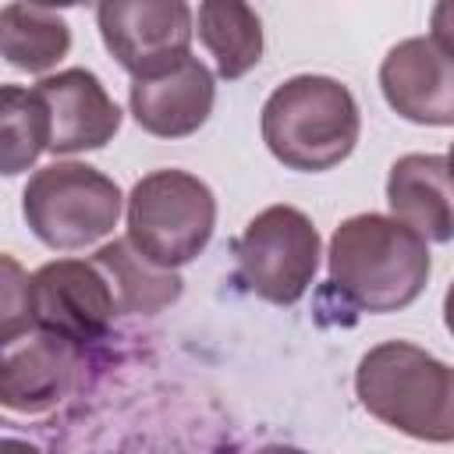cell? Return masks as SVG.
<instances>
[{
	"instance_id": "cell-8",
	"label": "cell",
	"mask_w": 454,
	"mask_h": 454,
	"mask_svg": "<svg viewBox=\"0 0 454 454\" xmlns=\"http://www.w3.org/2000/svg\"><path fill=\"white\" fill-rule=\"evenodd\" d=\"M106 53L135 78L192 53L195 18L188 0H96Z\"/></svg>"
},
{
	"instance_id": "cell-15",
	"label": "cell",
	"mask_w": 454,
	"mask_h": 454,
	"mask_svg": "<svg viewBox=\"0 0 454 454\" xmlns=\"http://www.w3.org/2000/svg\"><path fill=\"white\" fill-rule=\"evenodd\" d=\"M117 294V309L124 316H156L160 309L174 305L181 298V277L177 270L156 266L153 259H145L128 238H114L106 245H99V252L92 255Z\"/></svg>"
},
{
	"instance_id": "cell-19",
	"label": "cell",
	"mask_w": 454,
	"mask_h": 454,
	"mask_svg": "<svg viewBox=\"0 0 454 454\" xmlns=\"http://www.w3.org/2000/svg\"><path fill=\"white\" fill-rule=\"evenodd\" d=\"M429 35H433L447 53H454V0H436V4H433Z\"/></svg>"
},
{
	"instance_id": "cell-16",
	"label": "cell",
	"mask_w": 454,
	"mask_h": 454,
	"mask_svg": "<svg viewBox=\"0 0 454 454\" xmlns=\"http://www.w3.org/2000/svg\"><path fill=\"white\" fill-rule=\"evenodd\" d=\"M0 46L14 71L46 74L71 50V25L46 7L14 0L0 11Z\"/></svg>"
},
{
	"instance_id": "cell-2",
	"label": "cell",
	"mask_w": 454,
	"mask_h": 454,
	"mask_svg": "<svg viewBox=\"0 0 454 454\" xmlns=\"http://www.w3.org/2000/svg\"><path fill=\"white\" fill-rule=\"evenodd\" d=\"M358 404L383 426L426 440L454 443V365L411 340H383L358 358Z\"/></svg>"
},
{
	"instance_id": "cell-20",
	"label": "cell",
	"mask_w": 454,
	"mask_h": 454,
	"mask_svg": "<svg viewBox=\"0 0 454 454\" xmlns=\"http://www.w3.org/2000/svg\"><path fill=\"white\" fill-rule=\"evenodd\" d=\"M32 7H46V11H64V7H78V4H92V0H21Z\"/></svg>"
},
{
	"instance_id": "cell-13",
	"label": "cell",
	"mask_w": 454,
	"mask_h": 454,
	"mask_svg": "<svg viewBox=\"0 0 454 454\" xmlns=\"http://www.w3.org/2000/svg\"><path fill=\"white\" fill-rule=\"evenodd\" d=\"M387 206L426 241H454V170L447 156L408 153L387 174Z\"/></svg>"
},
{
	"instance_id": "cell-11",
	"label": "cell",
	"mask_w": 454,
	"mask_h": 454,
	"mask_svg": "<svg viewBox=\"0 0 454 454\" xmlns=\"http://www.w3.org/2000/svg\"><path fill=\"white\" fill-rule=\"evenodd\" d=\"M32 89L39 92L50 117L46 153L53 156L103 149L121 131V106L89 67H64L57 74H43Z\"/></svg>"
},
{
	"instance_id": "cell-1",
	"label": "cell",
	"mask_w": 454,
	"mask_h": 454,
	"mask_svg": "<svg viewBox=\"0 0 454 454\" xmlns=\"http://www.w3.org/2000/svg\"><path fill=\"white\" fill-rule=\"evenodd\" d=\"M330 291L362 312L408 309L429 280V241L394 213H355L326 248Z\"/></svg>"
},
{
	"instance_id": "cell-4",
	"label": "cell",
	"mask_w": 454,
	"mask_h": 454,
	"mask_svg": "<svg viewBox=\"0 0 454 454\" xmlns=\"http://www.w3.org/2000/svg\"><path fill=\"white\" fill-rule=\"evenodd\" d=\"M124 216L128 241L156 266L177 270L206 252L216 227V195L202 177L160 167L135 181Z\"/></svg>"
},
{
	"instance_id": "cell-17",
	"label": "cell",
	"mask_w": 454,
	"mask_h": 454,
	"mask_svg": "<svg viewBox=\"0 0 454 454\" xmlns=\"http://www.w3.org/2000/svg\"><path fill=\"white\" fill-rule=\"evenodd\" d=\"M0 142H4V174L14 177L28 170L39 153L50 149V117L35 89L4 85L0 89Z\"/></svg>"
},
{
	"instance_id": "cell-3",
	"label": "cell",
	"mask_w": 454,
	"mask_h": 454,
	"mask_svg": "<svg viewBox=\"0 0 454 454\" xmlns=\"http://www.w3.org/2000/svg\"><path fill=\"white\" fill-rule=\"evenodd\" d=\"M259 131L277 163L298 174H323L351 156L362 114L344 82L330 74H294L266 96Z\"/></svg>"
},
{
	"instance_id": "cell-22",
	"label": "cell",
	"mask_w": 454,
	"mask_h": 454,
	"mask_svg": "<svg viewBox=\"0 0 454 454\" xmlns=\"http://www.w3.org/2000/svg\"><path fill=\"white\" fill-rule=\"evenodd\" d=\"M447 163H450V170H454V142H450V149H447Z\"/></svg>"
},
{
	"instance_id": "cell-5",
	"label": "cell",
	"mask_w": 454,
	"mask_h": 454,
	"mask_svg": "<svg viewBox=\"0 0 454 454\" xmlns=\"http://www.w3.org/2000/svg\"><path fill=\"white\" fill-rule=\"evenodd\" d=\"M124 195L103 170L57 160L39 167L21 192V216L28 231L53 252H78L114 234Z\"/></svg>"
},
{
	"instance_id": "cell-7",
	"label": "cell",
	"mask_w": 454,
	"mask_h": 454,
	"mask_svg": "<svg viewBox=\"0 0 454 454\" xmlns=\"http://www.w3.org/2000/svg\"><path fill=\"white\" fill-rule=\"evenodd\" d=\"M117 294L96 259H53L28 277L32 330H46L78 344H96L110 333Z\"/></svg>"
},
{
	"instance_id": "cell-6",
	"label": "cell",
	"mask_w": 454,
	"mask_h": 454,
	"mask_svg": "<svg viewBox=\"0 0 454 454\" xmlns=\"http://www.w3.org/2000/svg\"><path fill=\"white\" fill-rule=\"evenodd\" d=\"M231 252L245 291L270 305H294L316 280L323 241L298 206L277 202L245 223Z\"/></svg>"
},
{
	"instance_id": "cell-12",
	"label": "cell",
	"mask_w": 454,
	"mask_h": 454,
	"mask_svg": "<svg viewBox=\"0 0 454 454\" xmlns=\"http://www.w3.org/2000/svg\"><path fill=\"white\" fill-rule=\"evenodd\" d=\"M85 344L35 330L21 348H4V369H0V401L7 411H46L53 408L74 383V372L82 369Z\"/></svg>"
},
{
	"instance_id": "cell-18",
	"label": "cell",
	"mask_w": 454,
	"mask_h": 454,
	"mask_svg": "<svg viewBox=\"0 0 454 454\" xmlns=\"http://www.w3.org/2000/svg\"><path fill=\"white\" fill-rule=\"evenodd\" d=\"M21 330H32L28 316V273L4 255V287H0V344H14Z\"/></svg>"
},
{
	"instance_id": "cell-14",
	"label": "cell",
	"mask_w": 454,
	"mask_h": 454,
	"mask_svg": "<svg viewBox=\"0 0 454 454\" xmlns=\"http://www.w3.org/2000/svg\"><path fill=\"white\" fill-rule=\"evenodd\" d=\"M199 43L216 64V78L238 82L262 60V21L248 0H199Z\"/></svg>"
},
{
	"instance_id": "cell-21",
	"label": "cell",
	"mask_w": 454,
	"mask_h": 454,
	"mask_svg": "<svg viewBox=\"0 0 454 454\" xmlns=\"http://www.w3.org/2000/svg\"><path fill=\"white\" fill-rule=\"evenodd\" d=\"M443 326H447V333L454 337V280H450V287H447V294H443Z\"/></svg>"
},
{
	"instance_id": "cell-9",
	"label": "cell",
	"mask_w": 454,
	"mask_h": 454,
	"mask_svg": "<svg viewBox=\"0 0 454 454\" xmlns=\"http://www.w3.org/2000/svg\"><path fill=\"white\" fill-rule=\"evenodd\" d=\"M380 89L387 106L411 124H454V53H447L433 35L394 43L380 64Z\"/></svg>"
},
{
	"instance_id": "cell-10",
	"label": "cell",
	"mask_w": 454,
	"mask_h": 454,
	"mask_svg": "<svg viewBox=\"0 0 454 454\" xmlns=\"http://www.w3.org/2000/svg\"><path fill=\"white\" fill-rule=\"evenodd\" d=\"M213 103H216V78L192 53H184L181 60L160 71L135 74L128 89V106L135 124L153 138L195 135L209 121Z\"/></svg>"
}]
</instances>
